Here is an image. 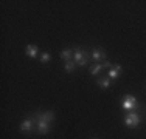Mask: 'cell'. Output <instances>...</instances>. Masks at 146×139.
<instances>
[{
  "label": "cell",
  "mask_w": 146,
  "mask_h": 139,
  "mask_svg": "<svg viewBox=\"0 0 146 139\" xmlns=\"http://www.w3.org/2000/svg\"><path fill=\"white\" fill-rule=\"evenodd\" d=\"M90 53H87L86 50H82L81 47H75L73 48V60L78 67H87L90 64Z\"/></svg>",
  "instance_id": "1"
},
{
  "label": "cell",
  "mask_w": 146,
  "mask_h": 139,
  "mask_svg": "<svg viewBox=\"0 0 146 139\" xmlns=\"http://www.w3.org/2000/svg\"><path fill=\"white\" fill-rule=\"evenodd\" d=\"M31 116H33L34 119V131H36L37 134H47L51 131V124L47 122V121H44L42 117L36 113H31Z\"/></svg>",
  "instance_id": "2"
},
{
  "label": "cell",
  "mask_w": 146,
  "mask_h": 139,
  "mask_svg": "<svg viewBox=\"0 0 146 139\" xmlns=\"http://www.w3.org/2000/svg\"><path fill=\"white\" fill-rule=\"evenodd\" d=\"M141 119H143V117H141L140 114H137L135 111H127L126 116H124V124L129 128H137L138 125H140Z\"/></svg>",
  "instance_id": "3"
},
{
  "label": "cell",
  "mask_w": 146,
  "mask_h": 139,
  "mask_svg": "<svg viewBox=\"0 0 146 139\" xmlns=\"http://www.w3.org/2000/svg\"><path fill=\"white\" fill-rule=\"evenodd\" d=\"M137 105H138V100H137V97L132 94H126L121 99V108L126 111H134Z\"/></svg>",
  "instance_id": "4"
},
{
  "label": "cell",
  "mask_w": 146,
  "mask_h": 139,
  "mask_svg": "<svg viewBox=\"0 0 146 139\" xmlns=\"http://www.w3.org/2000/svg\"><path fill=\"white\" fill-rule=\"evenodd\" d=\"M19 130H20V133H23V134H31V133H34V119H33V116H31V114L27 117L25 121H23L22 124H20Z\"/></svg>",
  "instance_id": "5"
},
{
  "label": "cell",
  "mask_w": 146,
  "mask_h": 139,
  "mask_svg": "<svg viewBox=\"0 0 146 139\" xmlns=\"http://www.w3.org/2000/svg\"><path fill=\"white\" fill-rule=\"evenodd\" d=\"M90 57L95 64H103L104 60H107V56H106V51L103 48H93L90 51Z\"/></svg>",
  "instance_id": "6"
},
{
  "label": "cell",
  "mask_w": 146,
  "mask_h": 139,
  "mask_svg": "<svg viewBox=\"0 0 146 139\" xmlns=\"http://www.w3.org/2000/svg\"><path fill=\"white\" fill-rule=\"evenodd\" d=\"M121 71H123L121 65L113 64V65H112V68H109V70H107V77H109L112 82H115L117 79H118V76H120V73H121Z\"/></svg>",
  "instance_id": "7"
},
{
  "label": "cell",
  "mask_w": 146,
  "mask_h": 139,
  "mask_svg": "<svg viewBox=\"0 0 146 139\" xmlns=\"http://www.w3.org/2000/svg\"><path fill=\"white\" fill-rule=\"evenodd\" d=\"M25 53H27V56H28V57L36 59L37 54H39V48H37L36 45H28V47L25 48Z\"/></svg>",
  "instance_id": "8"
},
{
  "label": "cell",
  "mask_w": 146,
  "mask_h": 139,
  "mask_svg": "<svg viewBox=\"0 0 146 139\" xmlns=\"http://www.w3.org/2000/svg\"><path fill=\"white\" fill-rule=\"evenodd\" d=\"M112 83H113V82L110 81L107 76H103V77H98V79H96V85L101 87V88H109Z\"/></svg>",
  "instance_id": "9"
},
{
  "label": "cell",
  "mask_w": 146,
  "mask_h": 139,
  "mask_svg": "<svg viewBox=\"0 0 146 139\" xmlns=\"http://www.w3.org/2000/svg\"><path fill=\"white\" fill-rule=\"evenodd\" d=\"M61 59L64 62H70V60H73V50L72 48H65V50H62L61 51Z\"/></svg>",
  "instance_id": "10"
},
{
  "label": "cell",
  "mask_w": 146,
  "mask_h": 139,
  "mask_svg": "<svg viewBox=\"0 0 146 139\" xmlns=\"http://www.w3.org/2000/svg\"><path fill=\"white\" fill-rule=\"evenodd\" d=\"M37 114H39L44 121H47V122H50V124L54 121V113L53 111H37Z\"/></svg>",
  "instance_id": "11"
},
{
  "label": "cell",
  "mask_w": 146,
  "mask_h": 139,
  "mask_svg": "<svg viewBox=\"0 0 146 139\" xmlns=\"http://www.w3.org/2000/svg\"><path fill=\"white\" fill-rule=\"evenodd\" d=\"M103 70L104 68H103L101 64H95V65H90V67H89V73L92 76H100L103 73Z\"/></svg>",
  "instance_id": "12"
},
{
  "label": "cell",
  "mask_w": 146,
  "mask_h": 139,
  "mask_svg": "<svg viewBox=\"0 0 146 139\" xmlns=\"http://www.w3.org/2000/svg\"><path fill=\"white\" fill-rule=\"evenodd\" d=\"M78 68V65L75 64V60H70V62H65V65H64V70L67 73H73L75 70Z\"/></svg>",
  "instance_id": "13"
},
{
  "label": "cell",
  "mask_w": 146,
  "mask_h": 139,
  "mask_svg": "<svg viewBox=\"0 0 146 139\" xmlns=\"http://www.w3.org/2000/svg\"><path fill=\"white\" fill-rule=\"evenodd\" d=\"M50 60H51V54L48 53V51H45V53L40 54V64H48Z\"/></svg>",
  "instance_id": "14"
},
{
  "label": "cell",
  "mask_w": 146,
  "mask_h": 139,
  "mask_svg": "<svg viewBox=\"0 0 146 139\" xmlns=\"http://www.w3.org/2000/svg\"><path fill=\"white\" fill-rule=\"evenodd\" d=\"M101 65H103V68H104V70H109V68H112V65H113V64H110V60H104Z\"/></svg>",
  "instance_id": "15"
},
{
  "label": "cell",
  "mask_w": 146,
  "mask_h": 139,
  "mask_svg": "<svg viewBox=\"0 0 146 139\" xmlns=\"http://www.w3.org/2000/svg\"><path fill=\"white\" fill-rule=\"evenodd\" d=\"M93 139H96V138H93Z\"/></svg>",
  "instance_id": "16"
}]
</instances>
